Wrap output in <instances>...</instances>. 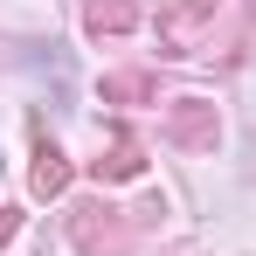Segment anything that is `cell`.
Returning a JSON list of instances; mask_svg holds the SVG:
<instances>
[{"mask_svg":"<svg viewBox=\"0 0 256 256\" xmlns=\"http://www.w3.org/2000/svg\"><path fill=\"white\" fill-rule=\"evenodd\" d=\"M62 187H70V160H62V146L35 138V166H28V194H35V201H56Z\"/></svg>","mask_w":256,"mask_h":256,"instance_id":"5","label":"cell"},{"mask_svg":"<svg viewBox=\"0 0 256 256\" xmlns=\"http://www.w3.org/2000/svg\"><path fill=\"white\" fill-rule=\"evenodd\" d=\"M146 173V146H138V132L132 125H111L97 138V160H90V180L97 187H111V180H138Z\"/></svg>","mask_w":256,"mask_h":256,"instance_id":"2","label":"cell"},{"mask_svg":"<svg viewBox=\"0 0 256 256\" xmlns=\"http://www.w3.org/2000/svg\"><path fill=\"white\" fill-rule=\"evenodd\" d=\"M201 14H214V0H173L166 14H160V42H166V56H194V21Z\"/></svg>","mask_w":256,"mask_h":256,"instance_id":"4","label":"cell"},{"mask_svg":"<svg viewBox=\"0 0 256 256\" xmlns=\"http://www.w3.org/2000/svg\"><path fill=\"white\" fill-rule=\"evenodd\" d=\"M166 138L187 146V152H214V138H222L214 104H208V97H173V104H166Z\"/></svg>","mask_w":256,"mask_h":256,"instance_id":"3","label":"cell"},{"mask_svg":"<svg viewBox=\"0 0 256 256\" xmlns=\"http://www.w3.org/2000/svg\"><path fill=\"white\" fill-rule=\"evenodd\" d=\"M97 97H104V104H138V97H152V76H146V70H118V76L97 84Z\"/></svg>","mask_w":256,"mask_h":256,"instance_id":"7","label":"cell"},{"mask_svg":"<svg viewBox=\"0 0 256 256\" xmlns=\"http://www.w3.org/2000/svg\"><path fill=\"white\" fill-rule=\"evenodd\" d=\"M14 228H21V208H0V250L14 242Z\"/></svg>","mask_w":256,"mask_h":256,"instance_id":"8","label":"cell"},{"mask_svg":"<svg viewBox=\"0 0 256 256\" xmlns=\"http://www.w3.org/2000/svg\"><path fill=\"white\" fill-rule=\"evenodd\" d=\"M70 242L84 256H132V222L104 201H84V208H70Z\"/></svg>","mask_w":256,"mask_h":256,"instance_id":"1","label":"cell"},{"mask_svg":"<svg viewBox=\"0 0 256 256\" xmlns=\"http://www.w3.org/2000/svg\"><path fill=\"white\" fill-rule=\"evenodd\" d=\"M84 28L90 35H132V28H138V7H132V0H90Z\"/></svg>","mask_w":256,"mask_h":256,"instance_id":"6","label":"cell"}]
</instances>
